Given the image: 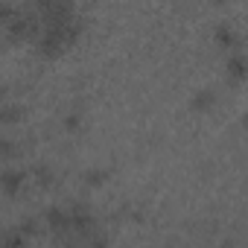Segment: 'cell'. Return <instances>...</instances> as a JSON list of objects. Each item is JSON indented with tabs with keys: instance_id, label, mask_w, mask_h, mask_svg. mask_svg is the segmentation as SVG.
Wrapping results in <instances>:
<instances>
[{
	"instance_id": "cell-9",
	"label": "cell",
	"mask_w": 248,
	"mask_h": 248,
	"mask_svg": "<svg viewBox=\"0 0 248 248\" xmlns=\"http://www.w3.org/2000/svg\"><path fill=\"white\" fill-rule=\"evenodd\" d=\"M18 231L24 233V236H38V231H41V225L32 219V216H24L21 222H18Z\"/></svg>"
},
{
	"instance_id": "cell-2",
	"label": "cell",
	"mask_w": 248,
	"mask_h": 248,
	"mask_svg": "<svg viewBox=\"0 0 248 248\" xmlns=\"http://www.w3.org/2000/svg\"><path fill=\"white\" fill-rule=\"evenodd\" d=\"M27 184V172L24 170H15V167H6L3 170V190L6 196H18Z\"/></svg>"
},
{
	"instance_id": "cell-3",
	"label": "cell",
	"mask_w": 248,
	"mask_h": 248,
	"mask_svg": "<svg viewBox=\"0 0 248 248\" xmlns=\"http://www.w3.org/2000/svg\"><path fill=\"white\" fill-rule=\"evenodd\" d=\"M213 38H216L222 47H228V50H233V53H236L239 35L233 32V27H231V24H225V21H222V24H216V30H213Z\"/></svg>"
},
{
	"instance_id": "cell-11",
	"label": "cell",
	"mask_w": 248,
	"mask_h": 248,
	"mask_svg": "<svg viewBox=\"0 0 248 248\" xmlns=\"http://www.w3.org/2000/svg\"><path fill=\"white\" fill-rule=\"evenodd\" d=\"M0 155H3V161H12V158H15V143H12V138H3V140H0Z\"/></svg>"
},
{
	"instance_id": "cell-10",
	"label": "cell",
	"mask_w": 248,
	"mask_h": 248,
	"mask_svg": "<svg viewBox=\"0 0 248 248\" xmlns=\"http://www.w3.org/2000/svg\"><path fill=\"white\" fill-rule=\"evenodd\" d=\"M85 245H88V248H108V236L96 228V231H91V233L85 236Z\"/></svg>"
},
{
	"instance_id": "cell-5",
	"label": "cell",
	"mask_w": 248,
	"mask_h": 248,
	"mask_svg": "<svg viewBox=\"0 0 248 248\" xmlns=\"http://www.w3.org/2000/svg\"><path fill=\"white\" fill-rule=\"evenodd\" d=\"M213 102H216V93H213L210 88H202V91H196V93H193V99H190V105H193L196 111H207Z\"/></svg>"
},
{
	"instance_id": "cell-4",
	"label": "cell",
	"mask_w": 248,
	"mask_h": 248,
	"mask_svg": "<svg viewBox=\"0 0 248 248\" xmlns=\"http://www.w3.org/2000/svg\"><path fill=\"white\" fill-rule=\"evenodd\" d=\"M228 76L231 79H242V76H248V56L245 53H231V59H228Z\"/></svg>"
},
{
	"instance_id": "cell-1",
	"label": "cell",
	"mask_w": 248,
	"mask_h": 248,
	"mask_svg": "<svg viewBox=\"0 0 248 248\" xmlns=\"http://www.w3.org/2000/svg\"><path fill=\"white\" fill-rule=\"evenodd\" d=\"M44 222H47V228L62 239V236H67V233H73L70 231V213L64 210V207H47L44 210Z\"/></svg>"
},
{
	"instance_id": "cell-12",
	"label": "cell",
	"mask_w": 248,
	"mask_h": 248,
	"mask_svg": "<svg viewBox=\"0 0 248 248\" xmlns=\"http://www.w3.org/2000/svg\"><path fill=\"white\" fill-rule=\"evenodd\" d=\"M64 126H67V129H76V126H79V114H67V117H64Z\"/></svg>"
},
{
	"instance_id": "cell-6",
	"label": "cell",
	"mask_w": 248,
	"mask_h": 248,
	"mask_svg": "<svg viewBox=\"0 0 248 248\" xmlns=\"http://www.w3.org/2000/svg\"><path fill=\"white\" fill-rule=\"evenodd\" d=\"M32 175H35V181H38L41 187H53V184H56V172H53L47 164H35Z\"/></svg>"
},
{
	"instance_id": "cell-13",
	"label": "cell",
	"mask_w": 248,
	"mask_h": 248,
	"mask_svg": "<svg viewBox=\"0 0 248 248\" xmlns=\"http://www.w3.org/2000/svg\"><path fill=\"white\" fill-rule=\"evenodd\" d=\"M242 123H245V129H248V114H245V117H242Z\"/></svg>"
},
{
	"instance_id": "cell-7",
	"label": "cell",
	"mask_w": 248,
	"mask_h": 248,
	"mask_svg": "<svg viewBox=\"0 0 248 248\" xmlns=\"http://www.w3.org/2000/svg\"><path fill=\"white\" fill-rule=\"evenodd\" d=\"M105 178H108V170H85V175H82V181L88 187H102Z\"/></svg>"
},
{
	"instance_id": "cell-8",
	"label": "cell",
	"mask_w": 248,
	"mask_h": 248,
	"mask_svg": "<svg viewBox=\"0 0 248 248\" xmlns=\"http://www.w3.org/2000/svg\"><path fill=\"white\" fill-rule=\"evenodd\" d=\"M24 114L21 105H12V102H3V111H0V120L6 123V126H12V123H18V117Z\"/></svg>"
}]
</instances>
